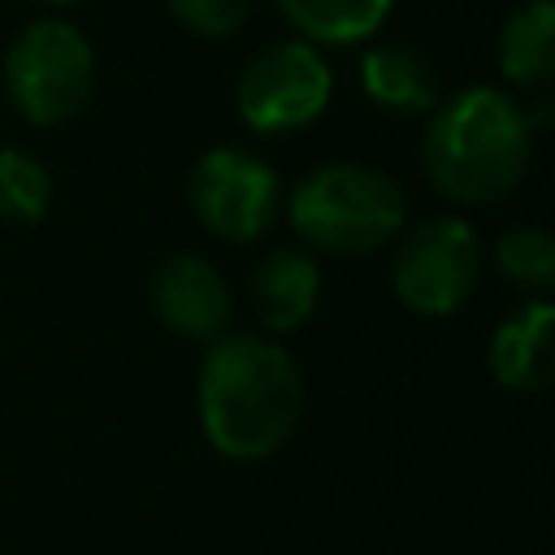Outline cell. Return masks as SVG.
I'll return each instance as SVG.
<instances>
[{
  "mask_svg": "<svg viewBox=\"0 0 555 555\" xmlns=\"http://www.w3.org/2000/svg\"><path fill=\"white\" fill-rule=\"evenodd\" d=\"M304 399V373L273 338L221 334L208 343L195 382V408L204 438L225 460L273 455L295 434Z\"/></svg>",
  "mask_w": 555,
  "mask_h": 555,
  "instance_id": "obj_1",
  "label": "cell"
},
{
  "mask_svg": "<svg viewBox=\"0 0 555 555\" xmlns=\"http://www.w3.org/2000/svg\"><path fill=\"white\" fill-rule=\"evenodd\" d=\"M429 113L421 165L438 195L451 204H494L520 186L533 152L525 104L494 87H468Z\"/></svg>",
  "mask_w": 555,
  "mask_h": 555,
  "instance_id": "obj_2",
  "label": "cell"
},
{
  "mask_svg": "<svg viewBox=\"0 0 555 555\" xmlns=\"http://www.w3.org/2000/svg\"><path fill=\"white\" fill-rule=\"evenodd\" d=\"M291 230L312 251L330 256H369L399 238L408 221V199L395 178L373 165L338 160L312 169L286 204Z\"/></svg>",
  "mask_w": 555,
  "mask_h": 555,
  "instance_id": "obj_3",
  "label": "cell"
},
{
  "mask_svg": "<svg viewBox=\"0 0 555 555\" xmlns=\"http://www.w3.org/2000/svg\"><path fill=\"white\" fill-rule=\"evenodd\" d=\"M4 87L26 121L65 126L95 95V52L78 26L39 17L13 35L4 52Z\"/></svg>",
  "mask_w": 555,
  "mask_h": 555,
  "instance_id": "obj_4",
  "label": "cell"
},
{
  "mask_svg": "<svg viewBox=\"0 0 555 555\" xmlns=\"http://www.w3.org/2000/svg\"><path fill=\"white\" fill-rule=\"evenodd\" d=\"M481 282V243L460 217H425L395 238L390 286L416 317L460 312Z\"/></svg>",
  "mask_w": 555,
  "mask_h": 555,
  "instance_id": "obj_5",
  "label": "cell"
},
{
  "mask_svg": "<svg viewBox=\"0 0 555 555\" xmlns=\"http://www.w3.org/2000/svg\"><path fill=\"white\" fill-rule=\"evenodd\" d=\"M334 95L325 56L308 39H282L260 48L234 87L238 117L260 134H282L317 121Z\"/></svg>",
  "mask_w": 555,
  "mask_h": 555,
  "instance_id": "obj_6",
  "label": "cell"
},
{
  "mask_svg": "<svg viewBox=\"0 0 555 555\" xmlns=\"http://www.w3.org/2000/svg\"><path fill=\"white\" fill-rule=\"evenodd\" d=\"M195 217L230 243H251L260 238L282 204L278 173L243 147H212L195 160L191 182H186Z\"/></svg>",
  "mask_w": 555,
  "mask_h": 555,
  "instance_id": "obj_7",
  "label": "cell"
},
{
  "mask_svg": "<svg viewBox=\"0 0 555 555\" xmlns=\"http://www.w3.org/2000/svg\"><path fill=\"white\" fill-rule=\"evenodd\" d=\"M152 308L165 330L195 343H212L230 325L234 295L212 260L195 251H178L160 260V269L152 273Z\"/></svg>",
  "mask_w": 555,
  "mask_h": 555,
  "instance_id": "obj_8",
  "label": "cell"
},
{
  "mask_svg": "<svg viewBox=\"0 0 555 555\" xmlns=\"http://www.w3.org/2000/svg\"><path fill=\"white\" fill-rule=\"evenodd\" d=\"M490 373L520 395H538L555 382V308L546 299H529L503 317L490 338Z\"/></svg>",
  "mask_w": 555,
  "mask_h": 555,
  "instance_id": "obj_9",
  "label": "cell"
},
{
  "mask_svg": "<svg viewBox=\"0 0 555 555\" xmlns=\"http://www.w3.org/2000/svg\"><path fill=\"white\" fill-rule=\"evenodd\" d=\"M317 295H321V269H317L312 251H304V247L264 251L247 282L251 312L273 334L299 330L317 312Z\"/></svg>",
  "mask_w": 555,
  "mask_h": 555,
  "instance_id": "obj_10",
  "label": "cell"
},
{
  "mask_svg": "<svg viewBox=\"0 0 555 555\" xmlns=\"http://www.w3.org/2000/svg\"><path fill=\"white\" fill-rule=\"evenodd\" d=\"M360 87L382 113H395V117L429 113L442 95V78H438V65L429 61V52L416 43H403V39H386L364 52Z\"/></svg>",
  "mask_w": 555,
  "mask_h": 555,
  "instance_id": "obj_11",
  "label": "cell"
},
{
  "mask_svg": "<svg viewBox=\"0 0 555 555\" xmlns=\"http://www.w3.org/2000/svg\"><path fill=\"white\" fill-rule=\"evenodd\" d=\"M499 69L507 82L542 91L555 78V9L551 0H529L507 13L499 30Z\"/></svg>",
  "mask_w": 555,
  "mask_h": 555,
  "instance_id": "obj_12",
  "label": "cell"
},
{
  "mask_svg": "<svg viewBox=\"0 0 555 555\" xmlns=\"http://www.w3.org/2000/svg\"><path fill=\"white\" fill-rule=\"evenodd\" d=\"M278 9L308 43H356L386 22L390 0H278Z\"/></svg>",
  "mask_w": 555,
  "mask_h": 555,
  "instance_id": "obj_13",
  "label": "cell"
},
{
  "mask_svg": "<svg viewBox=\"0 0 555 555\" xmlns=\"http://www.w3.org/2000/svg\"><path fill=\"white\" fill-rule=\"evenodd\" d=\"M494 260L512 286H520L533 299H546L555 286V243L542 225H512L494 243Z\"/></svg>",
  "mask_w": 555,
  "mask_h": 555,
  "instance_id": "obj_14",
  "label": "cell"
},
{
  "mask_svg": "<svg viewBox=\"0 0 555 555\" xmlns=\"http://www.w3.org/2000/svg\"><path fill=\"white\" fill-rule=\"evenodd\" d=\"M52 204V178L48 169L17 152V147H0V221H39Z\"/></svg>",
  "mask_w": 555,
  "mask_h": 555,
  "instance_id": "obj_15",
  "label": "cell"
},
{
  "mask_svg": "<svg viewBox=\"0 0 555 555\" xmlns=\"http://www.w3.org/2000/svg\"><path fill=\"white\" fill-rule=\"evenodd\" d=\"M165 4L191 35H204V39L234 35L256 9V0H165Z\"/></svg>",
  "mask_w": 555,
  "mask_h": 555,
  "instance_id": "obj_16",
  "label": "cell"
}]
</instances>
